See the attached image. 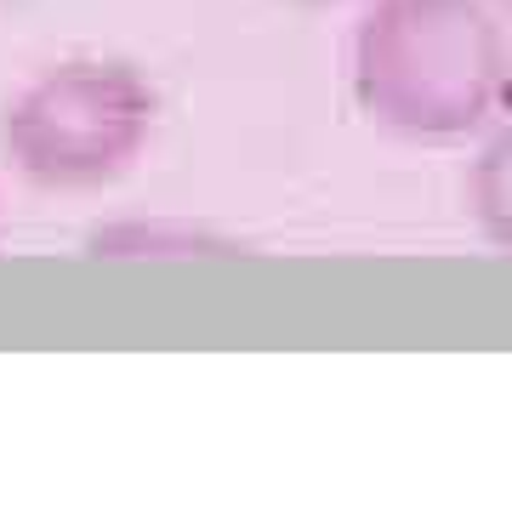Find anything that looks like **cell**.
<instances>
[{
  "instance_id": "6da1fadb",
  "label": "cell",
  "mask_w": 512,
  "mask_h": 512,
  "mask_svg": "<svg viewBox=\"0 0 512 512\" xmlns=\"http://www.w3.org/2000/svg\"><path fill=\"white\" fill-rule=\"evenodd\" d=\"M348 69L370 126L404 143H461L501 114L507 23L490 0H370Z\"/></svg>"
},
{
  "instance_id": "7a4b0ae2",
  "label": "cell",
  "mask_w": 512,
  "mask_h": 512,
  "mask_svg": "<svg viewBox=\"0 0 512 512\" xmlns=\"http://www.w3.org/2000/svg\"><path fill=\"white\" fill-rule=\"evenodd\" d=\"M160 97L120 57H69L40 69L0 114V148L23 183L86 194L114 183L154 137Z\"/></svg>"
},
{
  "instance_id": "3957f363",
  "label": "cell",
  "mask_w": 512,
  "mask_h": 512,
  "mask_svg": "<svg viewBox=\"0 0 512 512\" xmlns=\"http://www.w3.org/2000/svg\"><path fill=\"white\" fill-rule=\"evenodd\" d=\"M467 211L484 245L512 256V114L490 120V137L467 165Z\"/></svg>"
},
{
  "instance_id": "277c9868",
  "label": "cell",
  "mask_w": 512,
  "mask_h": 512,
  "mask_svg": "<svg viewBox=\"0 0 512 512\" xmlns=\"http://www.w3.org/2000/svg\"><path fill=\"white\" fill-rule=\"evenodd\" d=\"M92 256H234L239 245L222 234H205V228H188V222H114V228H97Z\"/></svg>"
},
{
  "instance_id": "5b68a950",
  "label": "cell",
  "mask_w": 512,
  "mask_h": 512,
  "mask_svg": "<svg viewBox=\"0 0 512 512\" xmlns=\"http://www.w3.org/2000/svg\"><path fill=\"white\" fill-rule=\"evenodd\" d=\"M490 6H495V18H501V23L512 29V0H490Z\"/></svg>"
}]
</instances>
